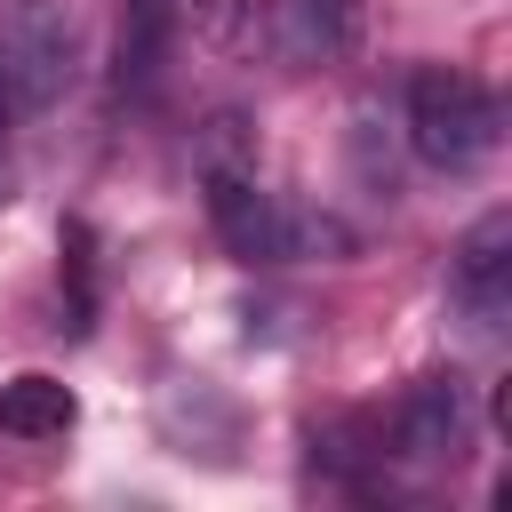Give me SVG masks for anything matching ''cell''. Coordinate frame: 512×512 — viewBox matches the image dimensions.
I'll return each mask as SVG.
<instances>
[{
    "instance_id": "6da1fadb",
    "label": "cell",
    "mask_w": 512,
    "mask_h": 512,
    "mask_svg": "<svg viewBox=\"0 0 512 512\" xmlns=\"http://www.w3.org/2000/svg\"><path fill=\"white\" fill-rule=\"evenodd\" d=\"M408 144L424 168L440 176H472L496 144H504V104L488 80L472 72H448V64H424L408 80Z\"/></svg>"
},
{
    "instance_id": "7a4b0ae2",
    "label": "cell",
    "mask_w": 512,
    "mask_h": 512,
    "mask_svg": "<svg viewBox=\"0 0 512 512\" xmlns=\"http://www.w3.org/2000/svg\"><path fill=\"white\" fill-rule=\"evenodd\" d=\"M72 72H80L72 16L56 0H0V96H8V112L64 104Z\"/></svg>"
},
{
    "instance_id": "3957f363",
    "label": "cell",
    "mask_w": 512,
    "mask_h": 512,
    "mask_svg": "<svg viewBox=\"0 0 512 512\" xmlns=\"http://www.w3.org/2000/svg\"><path fill=\"white\" fill-rule=\"evenodd\" d=\"M448 304H456V320L472 336L504 328V312H512V216L504 208H488L456 240V256H448Z\"/></svg>"
},
{
    "instance_id": "277c9868",
    "label": "cell",
    "mask_w": 512,
    "mask_h": 512,
    "mask_svg": "<svg viewBox=\"0 0 512 512\" xmlns=\"http://www.w3.org/2000/svg\"><path fill=\"white\" fill-rule=\"evenodd\" d=\"M200 192H208V224L240 264H272L280 256V208L256 184V160H200Z\"/></svg>"
},
{
    "instance_id": "5b68a950",
    "label": "cell",
    "mask_w": 512,
    "mask_h": 512,
    "mask_svg": "<svg viewBox=\"0 0 512 512\" xmlns=\"http://www.w3.org/2000/svg\"><path fill=\"white\" fill-rule=\"evenodd\" d=\"M384 440H392V456H408V464H456V456L472 448V400H464V384H456V376L408 384V392L392 400Z\"/></svg>"
},
{
    "instance_id": "8992f818",
    "label": "cell",
    "mask_w": 512,
    "mask_h": 512,
    "mask_svg": "<svg viewBox=\"0 0 512 512\" xmlns=\"http://www.w3.org/2000/svg\"><path fill=\"white\" fill-rule=\"evenodd\" d=\"M280 40L296 64H336L360 40V0H280Z\"/></svg>"
},
{
    "instance_id": "52a82bcc",
    "label": "cell",
    "mask_w": 512,
    "mask_h": 512,
    "mask_svg": "<svg viewBox=\"0 0 512 512\" xmlns=\"http://www.w3.org/2000/svg\"><path fill=\"white\" fill-rule=\"evenodd\" d=\"M72 416H80V400L56 376H40V368L0 384V432H16V440H64Z\"/></svg>"
},
{
    "instance_id": "ba28073f",
    "label": "cell",
    "mask_w": 512,
    "mask_h": 512,
    "mask_svg": "<svg viewBox=\"0 0 512 512\" xmlns=\"http://www.w3.org/2000/svg\"><path fill=\"white\" fill-rule=\"evenodd\" d=\"M168 32H176L168 0H120V88H152L160 80Z\"/></svg>"
},
{
    "instance_id": "9c48e42d",
    "label": "cell",
    "mask_w": 512,
    "mask_h": 512,
    "mask_svg": "<svg viewBox=\"0 0 512 512\" xmlns=\"http://www.w3.org/2000/svg\"><path fill=\"white\" fill-rule=\"evenodd\" d=\"M176 24H192V40H208L216 56H256L264 40V8L256 0H168Z\"/></svg>"
}]
</instances>
